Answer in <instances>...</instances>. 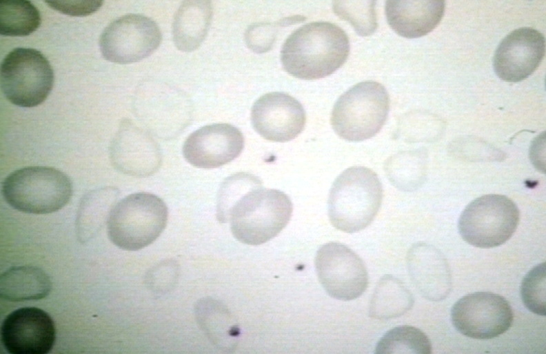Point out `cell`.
<instances>
[{"mask_svg": "<svg viewBox=\"0 0 546 354\" xmlns=\"http://www.w3.org/2000/svg\"><path fill=\"white\" fill-rule=\"evenodd\" d=\"M350 43L338 26L324 21L305 24L285 41L281 60L285 70L302 79L328 76L346 61Z\"/></svg>", "mask_w": 546, "mask_h": 354, "instance_id": "1", "label": "cell"}, {"mask_svg": "<svg viewBox=\"0 0 546 354\" xmlns=\"http://www.w3.org/2000/svg\"><path fill=\"white\" fill-rule=\"evenodd\" d=\"M382 199V184L374 170L364 166L347 168L337 177L330 191V221L345 233L362 230L375 218Z\"/></svg>", "mask_w": 546, "mask_h": 354, "instance_id": "2", "label": "cell"}, {"mask_svg": "<svg viewBox=\"0 0 546 354\" xmlns=\"http://www.w3.org/2000/svg\"><path fill=\"white\" fill-rule=\"evenodd\" d=\"M290 198L276 189H253L230 210L227 222L234 237L248 245H260L278 235L290 220Z\"/></svg>", "mask_w": 546, "mask_h": 354, "instance_id": "3", "label": "cell"}, {"mask_svg": "<svg viewBox=\"0 0 546 354\" xmlns=\"http://www.w3.org/2000/svg\"><path fill=\"white\" fill-rule=\"evenodd\" d=\"M168 217L167 206L158 196L148 192L131 194L118 202L110 214L109 239L123 250L142 249L160 236Z\"/></svg>", "mask_w": 546, "mask_h": 354, "instance_id": "4", "label": "cell"}, {"mask_svg": "<svg viewBox=\"0 0 546 354\" xmlns=\"http://www.w3.org/2000/svg\"><path fill=\"white\" fill-rule=\"evenodd\" d=\"M2 193L13 208L26 213L48 214L65 206L72 195L69 177L50 167L18 169L3 181Z\"/></svg>", "mask_w": 546, "mask_h": 354, "instance_id": "5", "label": "cell"}, {"mask_svg": "<svg viewBox=\"0 0 546 354\" xmlns=\"http://www.w3.org/2000/svg\"><path fill=\"white\" fill-rule=\"evenodd\" d=\"M390 99L385 87L374 81L357 83L335 103L331 115L334 132L349 141L375 136L387 119Z\"/></svg>", "mask_w": 546, "mask_h": 354, "instance_id": "6", "label": "cell"}, {"mask_svg": "<svg viewBox=\"0 0 546 354\" xmlns=\"http://www.w3.org/2000/svg\"><path fill=\"white\" fill-rule=\"evenodd\" d=\"M519 219V210L511 199L502 195H485L466 206L459 217L458 228L468 244L489 248L509 239Z\"/></svg>", "mask_w": 546, "mask_h": 354, "instance_id": "7", "label": "cell"}, {"mask_svg": "<svg viewBox=\"0 0 546 354\" xmlns=\"http://www.w3.org/2000/svg\"><path fill=\"white\" fill-rule=\"evenodd\" d=\"M53 83L51 65L36 49L14 48L2 61L1 90L16 106L31 108L41 104L51 92Z\"/></svg>", "mask_w": 546, "mask_h": 354, "instance_id": "8", "label": "cell"}, {"mask_svg": "<svg viewBox=\"0 0 546 354\" xmlns=\"http://www.w3.org/2000/svg\"><path fill=\"white\" fill-rule=\"evenodd\" d=\"M162 39L157 24L140 14H128L110 23L103 31L99 47L108 61L126 64L152 55Z\"/></svg>", "mask_w": 546, "mask_h": 354, "instance_id": "9", "label": "cell"}, {"mask_svg": "<svg viewBox=\"0 0 546 354\" xmlns=\"http://www.w3.org/2000/svg\"><path fill=\"white\" fill-rule=\"evenodd\" d=\"M318 279L332 297L350 301L367 289L368 274L361 257L345 245L329 242L321 246L315 257Z\"/></svg>", "mask_w": 546, "mask_h": 354, "instance_id": "10", "label": "cell"}, {"mask_svg": "<svg viewBox=\"0 0 546 354\" xmlns=\"http://www.w3.org/2000/svg\"><path fill=\"white\" fill-rule=\"evenodd\" d=\"M514 319L509 303L491 292H476L459 299L451 310L454 326L471 338L487 340L506 332Z\"/></svg>", "mask_w": 546, "mask_h": 354, "instance_id": "11", "label": "cell"}, {"mask_svg": "<svg viewBox=\"0 0 546 354\" xmlns=\"http://www.w3.org/2000/svg\"><path fill=\"white\" fill-rule=\"evenodd\" d=\"M1 342L11 354H46L53 348L56 331L53 319L43 310L23 307L3 321Z\"/></svg>", "mask_w": 546, "mask_h": 354, "instance_id": "12", "label": "cell"}, {"mask_svg": "<svg viewBox=\"0 0 546 354\" xmlns=\"http://www.w3.org/2000/svg\"><path fill=\"white\" fill-rule=\"evenodd\" d=\"M305 112L292 96L273 92L259 97L251 110L253 128L264 139L286 142L296 138L305 124Z\"/></svg>", "mask_w": 546, "mask_h": 354, "instance_id": "13", "label": "cell"}, {"mask_svg": "<svg viewBox=\"0 0 546 354\" xmlns=\"http://www.w3.org/2000/svg\"><path fill=\"white\" fill-rule=\"evenodd\" d=\"M244 148L241 132L229 124L205 126L190 134L183 146L185 159L199 168H215L236 158Z\"/></svg>", "mask_w": 546, "mask_h": 354, "instance_id": "14", "label": "cell"}, {"mask_svg": "<svg viewBox=\"0 0 546 354\" xmlns=\"http://www.w3.org/2000/svg\"><path fill=\"white\" fill-rule=\"evenodd\" d=\"M113 166L135 177H147L161 166L160 148L152 136L129 120L121 123L110 145Z\"/></svg>", "mask_w": 546, "mask_h": 354, "instance_id": "15", "label": "cell"}, {"mask_svg": "<svg viewBox=\"0 0 546 354\" xmlns=\"http://www.w3.org/2000/svg\"><path fill=\"white\" fill-rule=\"evenodd\" d=\"M545 52L543 35L532 28L507 35L496 50L493 66L502 80L516 82L527 78L539 66Z\"/></svg>", "mask_w": 546, "mask_h": 354, "instance_id": "16", "label": "cell"}, {"mask_svg": "<svg viewBox=\"0 0 546 354\" xmlns=\"http://www.w3.org/2000/svg\"><path fill=\"white\" fill-rule=\"evenodd\" d=\"M407 266L412 283L426 299L439 302L449 294L452 286L449 266L434 246L424 242L413 244L407 255Z\"/></svg>", "mask_w": 546, "mask_h": 354, "instance_id": "17", "label": "cell"}, {"mask_svg": "<svg viewBox=\"0 0 546 354\" xmlns=\"http://www.w3.org/2000/svg\"><path fill=\"white\" fill-rule=\"evenodd\" d=\"M445 11L444 1H387L385 14L390 27L399 35L417 38L432 31Z\"/></svg>", "mask_w": 546, "mask_h": 354, "instance_id": "18", "label": "cell"}, {"mask_svg": "<svg viewBox=\"0 0 546 354\" xmlns=\"http://www.w3.org/2000/svg\"><path fill=\"white\" fill-rule=\"evenodd\" d=\"M212 17V7L208 1H187L175 13L172 37L175 46L183 52L197 49L205 39Z\"/></svg>", "mask_w": 546, "mask_h": 354, "instance_id": "19", "label": "cell"}, {"mask_svg": "<svg viewBox=\"0 0 546 354\" xmlns=\"http://www.w3.org/2000/svg\"><path fill=\"white\" fill-rule=\"evenodd\" d=\"M120 191L113 186H104L86 193L78 207L76 233L78 240L86 243L94 238L108 223L117 204Z\"/></svg>", "mask_w": 546, "mask_h": 354, "instance_id": "20", "label": "cell"}, {"mask_svg": "<svg viewBox=\"0 0 546 354\" xmlns=\"http://www.w3.org/2000/svg\"><path fill=\"white\" fill-rule=\"evenodd\" d=\"M51 288L50 277L37 266H14L0 277L1 297L10 302L41 299L50 293Z\"/></svg>", "mask_w": 546, "mask_h": 354, "instance_id": "21", "label": "cell"}, {"mask_svg": "<svg viewBox=\"0 0 546 354\" xmlns=\"http://www.w3.org/2000/svg\"><path fill=\"white\" fill-rule=\"evenodd\" d=\"M411 291L397 277L386 275L378 282L369 306V315L386 320L402 316L414 305Z\"/></svg>", "mask_w": 546, "mask_h": 354, "instance_id": "22", "label": "cell"}, {"mask_svg": "<svg viewBox=\"0 0 546 354\" xmlns=\"http://www.w3.org/2000/svg\"><path fill=\"white\" fill-rule=\"evenodd\" d=\"M198 321L208 337L220 348H233L239 329L225 306L213 299H203L196 308Z\"/></svg>", "mask_w": 546, "mask_h": 354, "instance_id": "23", "label": "cell"}, {"mask_svg": "<svg viewBox=\"0 0 546 354\" xmlns=\"http://www.w3.org/2000/svg\"><path fill=\"white\" fill-rule=\"evenodd\" d=\"M427 161L422 151L401 152L390 157L384 168L387 178L397 188L412 191L417 189L426 176Z\"/></svg>", "mask_w": 546, "mask_h": 354, "instance_id": "24", "label": "cell"}, {"mask_svg": "<svg viewBox=\"0 0 546 354\" xmlns=\"http://www.w3.org/2000/svg\"><path fill=\"white\" fill-rule=\"evenodd\" d=\"M41 15L29 1H3L0 5V32L10 37L27 36L40 26Z\"/></svg>", "mask_w": 546, "mask_h": 354, "instance_id": "25", "label": "cell"}, {"mask_svg": "<svg viewBox=\"0 0 546 354\" xmlns=\"http://www.w3.org/2000/svg\"><path fill=\"white\" fill-rule=\"evenodd\" d=\"M432 348L430 340L421 330L412 326H399L381 338L374 353L429 354Z\"/></svg>", "mask_w": 546, "mask_h": 354, "instance_id": "26", "label": "cell"}, {"mask_svg": "<svg viewBox=\"0 0 546 354\" xmlns=\"http://www.w3.org/2000/svg\"><path fill=\"white\" fill-rule=\"evenodd\" d=\"M260 179L251 174L240 173L226 178L221 184L217 197V218L226 222L230 210L247 192L261 187Z\"/></svg>", "mask_w": 546, "mask_h": 354, "instance_id": "27", "label": "cell"}, {"mask_svg": "<svg viewBox=\"0 0 546 354\" xmlns=\"http://www.w3.org/2000/svg\"><path fill=\"white\" fill-rule=\"evenodd\" d=\"M375 1H334L333 10L341 19L349 21L362 36L372 34L377 27Z\"/></svg>", "mask_w": 546, "mask_h": 354, "instance_id": "28", "label": "cell"}, {"mask_svg": "<svg viewBox=\"0 0 546 354\" xmlns=\"http://www.w3.org/2000/svg\"><path fill=\"white\" fill-rule=\"evenodd\" d=\"M443 121L437 116L427 112H412L406 115L401 121V134L410 141H429L442 134Z\"/></svg>", "mask_w": 546, "mask_h": 354, "instance_id": "29", "label": "cell"}, {"mask_svg": "<svg viewBox=\"0 0 546 354\" xmlns=\"http://www.w3.org/2000/svg\"><path fill=\"white\" fill-rule=\"evenodd\" d=\"M545 262L532 268L524 277L520 285L523 303L531 312L541 316L546 315Z\"/></svg>", "mask_w": 546, "mask_h": 354, "instance_id": "30", "label": "cell"}, {"mask_svg": "<svg viewBox=\"0 0 546 354\" xmlns=\"http://www.w3.org/2000/svg\"><path fill=\"white\" fill-rule=\"evenodd\" d=\"M454 155L474 161H489L503 159L504 153L483 140L465 137L454 141L450 146Z\"/></svg>", "mask_w": 546, "mask_h": 354, "instance_id": "31", "label": "cell"}, {"mask_svg": "<svg viewBox=\"0 0 546 354\" xmlns=\"http://www.w3.org/2000/svg\"><path fill=\"white\" fill-rule=\"evenodd\" d=\"M275 28L270 23H259L250 26L245 34L247 47L257 53L269 50L275 40Z\"/></svg>", "mask_w": 546, "mask_h": 354, "instance_id": "32", "label": "cell"}, {"mask_svg": "<svg viewBox=\"0 0 546 354\" xmlns=\"http://www.w3.org/2000/svg\"><path fill=\"white\" fill-rule=\"evenodd\" d=\"M52 9L70 16H87L97 11L101 1H46Z\"/></svg>", "mask_w": 546, "mask_h": 354, "instance_id": "33", "label": "cell"}]
</instances>
